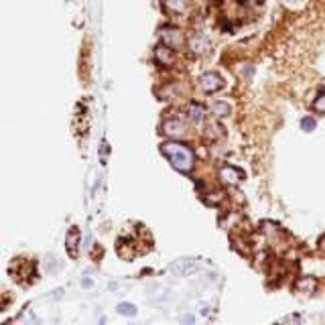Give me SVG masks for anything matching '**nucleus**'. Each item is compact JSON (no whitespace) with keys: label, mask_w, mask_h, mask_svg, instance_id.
I'll list each match as a JSON object with an SVG mask.
<instances>
[{"label":"nucleus","mask_w":325,"mask_h":325,"mask_svg":"<svg viewBox=\"0 0 325 325\" xmlns=\"http://www.w3.org/2000/svg\"><path fill=\"white\" fill-rule=\"evenodd\" d=\"M222 85H224V79L218 73H214V71H208V73H203L199 77V87L205 94H212V92L222 90Z\"/></svg>","instance_id":"nucleus-2"},{"label":"nucleus","mask_w":325,"mask_h":325,"mask_svg":"<svg viewBox=\"0 0 325 325\" xmlns=\"http://www.w3.org/2000/svg\"><path fill=\"white\" fill-rule=\"evenodd\" d=\"M315 126H317L315 118H303V120H301V128H303L305 132H311V130H315Z\"/></svg>","instance_id":"nucleus-16"},{"label":"nucleus","mask_w":325,"mask_h":325,"mask_svg":"<svg viewBox=\"0 0 325 325\" xmlns=\"http://www.w3.org/2000/svg\"><path fill=\"white\" fill-rule=\"evenodd\" d=\"M77 244H79V230L73 228L67 234V252H69V256H77Z\"/></svg>","instance_id":"nucleus-8"},{"label":"nucleus","mask_w":325,"mask_h":325,"mask_svg":"<svg viewBox=\"0 0 325 325\" xmlns=\"http://www.w3.org/2000/svg\"><path fill=\"white\" fill-rule=\"evenodd\" d=\"M171 271H173L175 275H179V277H187V275H191V273L195 271V260H191V258L177 260L173 267H171Z\"/></svg>","instance_id":"nucleus-5"},{"label":"nucleus","mask_w":325,"mask_h":325,"mask_svg":"<svg viewBox=\"0 0 325 325\" xmlns=\"http://www.w3.org/2000/svg\"><path fill=\"white\" fill-rule=\"evenodd\" d=\"M161 151L163 155L169 157V161L173 163V167L177 171H181V173H189L195 165V157L191 153L189 146L181 144V142H165L161 146Z\"/></svg>","instance_id":"nucleus-1"},{"label":"nucleus","mask_w":325,"mask_h":325,"mask_svg":"<svg viewBox=\"0 0 325 325\" xmlns=\"http://www.w3.org/2000/svg\"><path fill=\"white\" fill-rule=\"evenodd\" d=\"M161 128L169 136H181V134H185V126H183L181 120H167V122H163Z\"/></svg>","instance_id":"nucleus-6"},{"label":"nucleus","mask_w":325,"mask_h":325,"mask_svg":"<svg viewBox=\"0 0 325 325\" xmlns=\"http://www.w3.org/2000/svg\"><path fill=\"white\" fill-rule=\"evenodd\" d=\"M242 177H244V173H242L240 169H236V167L226 165V167L220 169V179H222L226 185H236V183H240Z\"/></svg>","instance_id":"nucleus-4"},{"label":"nucleus","mask_w":325,"mask_h":325,"mask_svg":"<svg viewBox=\"0 0 325 325\" xmlns=\"http://www.w3.org/2000/svg\"><path fill=\"white\" fill-rule=\"evenodd\" d=\"M167 8L173 12H183L187 8V2L185 0H167Z\"/></svg>","instance_id":"nucleus-13"},{"label":"nucleus","mask_w":325,"mask_h":325,"mask_svg":"<svg viewBox=\"0 0 325 325\" xmlns=\"http://www.w3.org/2000/svg\"><path fill=\"white\" fill-rule=\"evenodd\" d=\"M212 112H214L218 118H224V116H230L232 108H230L228 102H214V104H212Z\"/></svg>","instance_id":"nucleus-11"},{"label":"nucleus","mask_w":325,"mask_h":325,"mask_svg":"<svg viewBox=\"0 0 325 325\" xmlns=\"http://www.w3.org/2000/svg\"><path fill=\"white\" fill-rule=\"evenodd\" d=\"M161 39H163L165 45L171 47V49H177V47L183 45V35H181V31H179V28H173V26L161 28Z\"/></svg>","instance_id":"nucleus-3"},{"label":"nucleus","mask_w":325,"mask_h":325,"mask_svg":"<svg viewBox=\"0 0 325 325\" xmlns=\"http://www.w3.org/2000/svg\"><path fill=\"white\" fill-rule=\"evenodd\" d=\"M295 289L301 291V293H313L317 289V281L315 279H309V277H303L295 283Z\"/></svg>","instance_id":"nucleus-9"},{"label":"nucleus","mask_w":325,"mask_h":325,"mask_svg":"<svg viewBox=\"0 0 325 325\" xmlns=\"http://www.w3.org/2000/svg\"><path fill=\"white\" fill-rule=\"evenodd\" d=\"M189 118H191L193 122H201V118H203V106L191 104V106H189Z\"/></svg>","instance_id":"nucleus-12"},{"label":"nucleus","mask_w":325,"mask_h":325,"mask_svg":"<svg viewBox=\"0 0 325 325\" xmlns=\"http://www.w3.org/2000/svg\"><path fill=\"white\" fill-rule=\"evenodd\" d=\"M118 313L126 315V317H134L136 315V307L132 303H120V305H118Z\"/></svg>","instance_id":"nucleus-14"},{"label":"nucleus","mask_w":325,"mask_h":325,"mask_svg":"<svg viewBox=\"0 0 325 325\" xmlns=\"http://www.w3.org/2000/svg\"><path fill=\"white\" fill-rule=\"evenodd\" d=\"M155 55H157V61H159L161 65H173V49H171V47L161 45V47H157Z\"/></svg>","instance_id":"nucleus-7"},{"label":"nucleus","mask_w":325,"mask_h":325,"mask_svg":"<svg viewBox=\"0 0 325 325\" xmlns=\"http://www.w3.org/2000/svg\"><path fill=\"white\" fill-rule=\"evenodd\" d=\"M189 45H191L193 53H205V51H208V47H210V41L205 37H195V39H191Z\"/></svg>","instance_id":"nucleus-10"},{"label":"nucleus","mask_w":325,"mask_h":325,"mask_svg":"<svg viewBox=\"0 0 325 325\" xmlns=\"http://www.w3.org/2000/svg\"><path fill=\"white\" fill-rule=\"evenodd\" d=\"M299 321H301L299 315H287L285 319H281V323H299Z\"/></svg>","instance_id":"nucleus-17"},{"label":"nucleus","mask_w":325,"mask_h":325,"mask_svg":"<svg viewBox=\"0 0 325 325\" xmlns=\"http://www.w3.org/2000/svg\"><path fill=\"white\" fill-rule=\"evenodd\" d=\"M321 242H325V236H323V238H321ZM321 250L325 252V244H321Z\"/></svg>","instance_id":"nucleus-19"},{"label":"nucleus","mask_w":325,"mask_h":325,"mask_svg":"<svg viewBox=\"0 0 325 325\" xmlns=\"http://www.w3.org/2000/svg\"><path fill=\"white\" fill-rule=\"evenodd\" d=\"M183 321H185V323H187V321L191 323V321H193V317H191V315H185V317H183Z\"/></svg>","instance_id":"nucleus-18"},{"label":"nucleus","mask_w":325,"mask_h":325,"mask_svg":"<svg viewBox=\"0 0 325 325\" xmlns=\"http://www.w3.org/2000/svg\"><path fill=\"white\" fill-rule=\"evenodd\" d=\"M313 110L319 112V114H325V92H321V94L315 98V102H313Z\"/></svg>","instance_id":"nucleus-15"}]
</instances>
